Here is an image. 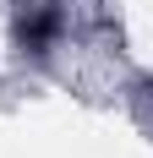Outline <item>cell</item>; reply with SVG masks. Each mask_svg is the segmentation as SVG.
<instances>
[{"label":"cell","mask_w":153,"mask_h":158,"mask_svg":"<svg viewBox=\"0 0 153 158\" xmlns=\"http://www.w3.org/2000/svg\"><path fill=\"white\" fill-rule=\"evenodd\" d=\"M66 27H71L66 0H16V11H11V49L38 65V60L55 55V44L66 38Z\"/></svg>","instance_id":"6da1fadb"}]
</instances>
